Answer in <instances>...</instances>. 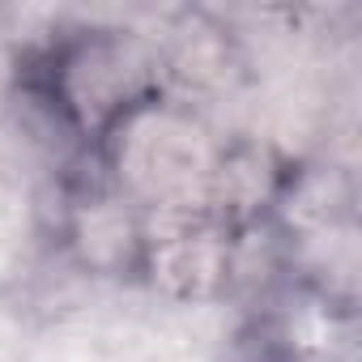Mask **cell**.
Wrapping results in <instances>:
<instances>
[{"instance_id":"8992f818","label":"cell","mask_w":362,"mask_h":362,"mask_svg":"<svg viewBox=\"0 0 362 362\" xmlns=\"http://www.w3.org/2000/svg\"><path fill=\"white\" fill-rule=\"evenodd\" d=\"M5 26H9V9L0 5V35H5Z\"/></svg>"},{"instance_id":"5b68a950","label":"cell","mask_w":362,"mask_h":362,"mask_svg":"<svg viewBox=\"0 0 362 362\" xmlns=\"http://www.w3.org/2000/svg\"><path fill=\"white\" fill-rule=\"evenodd\" d=\"M166 35L170 39L158 47L166 90H170V81L192 86V90H218L239 69V47L214 13L184 9V13H175V26Z\"/></svg>"},{"instance_id":"7a4b0ae2","label":"cell","mask_w":362,"mask_h":362,"mask_svg":"<svg viewBox=\"0 0 362 362\" xmlns=\"http://www.w3.org/2000/svg\"><path fill=\"white\" fill-rule=\"evenodd\" d=\"M235 230H226L205 209L145 214L141 277L153 294L170 303H218L230 294Z\"/></svg>"},{"instance_id":"6da1fadb","label":"cell","mask_w":362,"mask_h":362,"mask_svg":"<svg viewBox=\"0 0 362 362\" xmlns=\"http://www.w3.org/2000/svg\"><path fill=\"white\" fill-rule=\"evenodd\" d=\"M18 81L86 153H98L119 124L166 98L158 43L119 26L56 30V39L26 52Z\"/></svg>"},{"instance_id":"3957f363","label":"cell","mask_w":362,"mask_h":362,"mask_svg":"<svg viewBox=\"0 0 362 362\" xmlns=\"http://www.w3.org/2000/svg\"><path fill=\"white\" fill-rule=\"evenodd\" d=\"M56 243L64 260L90 277H141L145 252V214L111 188V179H81L60 201Z\"/></svg>"},{"instance_id":"277c9868","label":"cell","mask_w":362,"mask_h":362,"mask_svg":"<svg viewBox=\"0 0 362 362\" xmlns=\"http://www.w3.org/2000/svg\"><path fill=\"white\" fill-rule=\"evenodd\" d=\"M286 170L290 162H281L269 145L243 136L218 145L205 184V214H214L226 230H247L256 222H269Z\"/></svg>"}]
</instances>
